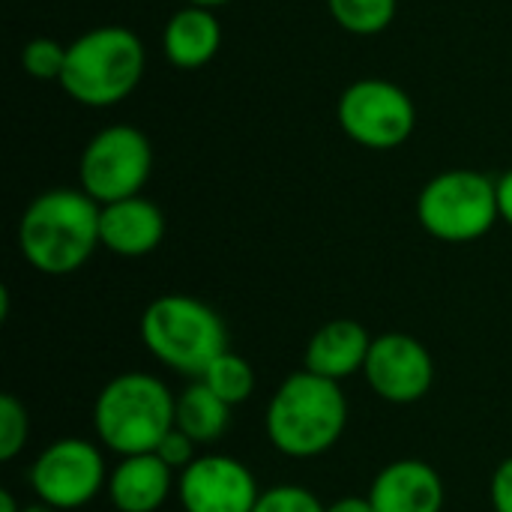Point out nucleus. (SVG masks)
<instances>
[{
    "label": "nucleus",
    "instance_id": "26",
    "mask_svg": "<svg viewBox=\"0 0 512 512\" xmlns=\"http://www.w3.org/2000/svg\"><path fill=\"white\" fill-rule=\"evenodd\" d=\"M327 512H375L372 507V501L369 498H342V501H336V504H330Z\"/></svg>",
    "mask_w": 512,
    "mask_h": 512
},
{
    "label": "nucleus",
    "instance_id": "15",
    "mask_svg": "<svg viewBox=\"0 0 512 512\" xmlns=\"http://www.w3.org/2000/svg\"><path fill=\"white\" fill-rule=\"evenodd\" d=\"M174 489V471L156 453L123 456L108 474V498L117 512H156Z\"/></svg>",
    "mask_w": 512,
    "mask_h": 512
},
{
    "label": "nucleus",
    "instance_id": "16",
    "mask_svg": "<svg viewBox=\"0 0 512 512\" xmlns=\"http://www.w3.org/2000/svg\"><path fill=\"white\" fill-rule=\"evenodd\" d=\"M222 48V24L213 9L183 6L177 9L162 30V51L171 66L195 72L207 66Z\"/></svg>",
    "mask_w": 512,
    "mask_h": 512
},
{
    "label": "nucleus",
    "instance_id": "6",
    "mask_svg": "<svg viewBox=\"0 0 512 512\" xmlns=\"http://www.w3.org/2000/svg\"><path fill=\"white\" fill-rule=\"evenodd\" d=\"M417 219L441 243H474L501 219L498 183L474 168L441 171L420 189Z\"/></svg>",
    "mask_w": 512,
    "mask_h": 512
},
{
    "label": "nucleus",
    "instance_id": "21",
    "mask_svg": "<svg viewBox=\"0 0 512 512\" xmlns=\"http://www.w3.org/2000/svg\"><path fill=\"white\" fill-rule=\"evenodd\" d=\"M27 438H30L27 408L12 393H3L0 396V459L12 462L27 447Z\"/></svg>",
    "mask_w": 512,
    "mask_h": 512
},
{
    "label": "nucleus",
    "instance_id": "27",
    "mask_svg": "<svg viewBox=\"0 0 512 512\" xmlns=\"http://www.w3.org/2000/svg\"><path fill=\"white\" fill-rule=\"evenodd\" d=\"M0 512H24L18 507V501H15V495H12L9 489L0 492Z\"/></svg>",
    "mask_w": 512,
    "mask_h": 512
},
{
    "label": "nucleus",
    "instance_id": "23",
    "mask_svg": "<svg viewBox=\"0 0 512 512\" xmlns=\"http://www.w3.org/2000/svg\"><path fill=\"white\" fill-rule=\"evenodd\" d=\"M195 447H198V444H195L186 432H180V429L174 426V429L162 438V444H159L153 453H156L171 471H186V468L198 459V456H195Z\"/></svg>",
    "mask_w": 512,
    "mask_h": 512
},
{
    "label": "nucleus",
    "instance_id": "22",
    "mask_svg": "<svg viewBox=\"0 0 512 512\" xmlns=\"http://www.w3.org/2000/svg\"><path fill=\"white\" fill-rule=\"evenodd\" d=\"M252 512H327V507L303 486H273L261 492Z\"/></svg>",
    "mask_w": 512,
    "mask_h": 512
},
{
    "label": "nucleus",
    "instance_id": "5",
    "mask_svg": "<svg viewBox=\"0 0 512 512\" xmlns=\"http://www.w3.org/2000/svg\"><path fill=\"white\" fill-rule=\"evenodd\" d=\"M144 348L168 369L201 378L228 351V330L213 306L189 294H162L141 315Z\"/></svg>",
    "mask_w": 512,
    "mask_h": 512
},
{
    "label": "nucleus",
    "instance_id": "1",
    "mask_svg": "<svg viewBox=\"0 0 512 512\" xmlns=\"http://www.w3.org/2000/svg\"><path fill=\"white\" fill-rule=\"evenodd\" d=\"M99 213L102 207L84 189H45L24 207L18 222V249L24 261L45 276L81 270L102 246Z\"/></svg>",
    "mask_w": 512,
    "mask_h": 512
},
{
    "label": "nucleus",
    "instance_id": "10",
    "mask_svg": "<svg viewBox=\"0 0 512 512\" xmlns=\"http://www.w3.org/2000/svg\"><path fill=\"white\" fill-rule=\"evenodd\" d=\"M363 375L378 399L390 405H414L426 399L435 384V360L420 339L408 333H384L372 339Z\"/></svg>",
    "mask_w": 512,
    "mask_h": 512
},
{
    "label": "nucleus",
    "instance_id": "14",
    "mask_svg": "<svg viewBox=\"0 0 512 512\" xmlns=\"http://www.w3.org/2000/svg\"><path fill=\"white\" fill-rule=\"evenodd\" d=\"M369 348H372V336L366 333V327H360L351 318H336L318 327L306 342L303 369L342 384L345 378L363 372Z\"/></svg>",
    "mask_w": 512,
    "mask_h": 512
},
{
    "label": "nucleus",
    "instance_id": "20",
    "mask_svg": "<svg viewBox=\"0 0 512 512\" xmlns=\"http://www.w3.org/2000/svg\"><path fill=\"white\" fill-rule=\"evenodd\" d=\"M66 54H69V45H63L51 36H36L21 48V66L36 81L60 84L63 69H66Z\"/></svg>",
    "mask_w": 512,
    "mask_h": 512
},
{
    "label": "nucleus",
    "instance_id": "25",
    "mask_svg": "<svg viewBox=\"0 0 512 512\" xmlns=\"http://www.w3.org/2000/svg\"><path fill=\"white\" fill-rule=\"evenodd\" d=\"M495 183H498V213L512 228V168L504 171Z\"/></svg>",
    "mask_w": 512,
    "mask_h": 512
},
{
    "label": "nucleus",
    "instance_id": "18",
    "mask_svg": "<svg viewBox=\"0 0 512 512\" xmlns=\"http://www.w3.org/2000/svg\"><path fill=\"white\" fill-rule=\"evenodd\" d=\"M204 381L222 402H228L231 408L234 405H243L252 393H255V369L249 360H243L240 354L234 351H225L219 354L207 369L204 375L198 378Z\"/></svg>",
    "mask_w": 512,
    "mask_h": 512
},
{
    "label": "nucleus",
    "instance_id": "11",
    "mask_svg": "<svg viewBox=\"0 0 512 512\" xmlns=\"http://www.w3.org/2000/svg\"><path fill=\"white\" fill-rule=\"evenodd\" d=\"M177 498L186 512H252L261 489L255 474L234 456H198L177 480Z\"/></svg>",
    "mask_w": 512,
    "mask_h": 512
},
{
    "label": "nucleus",
    "instance_id": "24",
    "mask_svg": "<svg viewBox=\"0 0 512 512\" xmlns=\"http://www.w3.org/2000/svg\"><path fill=\"white\" fill-rule=\"evenodd\" d=\"M489 498H492V510L495 512H512V456L495 468Z\"/></svg>",
    "mask_w": 512,
    "mask_h": 512
},
{
    "label": "nucleus",
    "instance_id": "3",
    "mask_svg": "<svg viewBox=\"0 0 512 512\" xmlns=\"http://www.w3.org/2000/svg\"><path fill=\"white\" fill-rule=\"evenodd\" d=\"M147 69V51L135 30L102 24L69 42L63 93L87 108H111L135 93Z\"/></svg>",
    "mask_w": 512,
    "mask_h": 512
},
{
    "label": "nucleus",
    "instance_id": "2",
    "mask_svg": "<svg viewBox=\"0 0 512 512\" xmlns=\"http://www.w3.org/2000/svg\"><path fill=\"white\" fill-rule=\"evenodd\" d=\"M264 426L282 456L315 459L339 444L348 426V399L336 381L300 369L276 387Z\"/></svg>",
    "mask_w": 512,
    "mask_h": 512
},
{
    "label": "nucleus",
    "instance_id": "17",
    "mask_svg": "<svg viewBox=\"0 0 512 512\" xmlns=\"http://www.w3.org/2000/svg\"><path fill=\"white\" fill-rule=\"evenodd\" d=\"M231 423V405L222 402L204 381H192L174 402V426L195 444H213Z\"/></svg>",
    "mask_w": 512,
    "mask_h": 512
},
{
    "label": "nucleus",
    "instance_id": "7",
    "mask_svg": "<svg viewBox=\"0 0 512 512\" xmlns=\"http://www.w3.org/2000/svg\"><path fill=\"white\" fill-rule=\"evenodd\" d=\"M153 174V144L129 123H111L99 129L81 150L78 189H84L99 207L132 195H141Z\"/></svg>",
    "mask_w": 512,
    "mask_h": 512
},
{
    "label": "nucleus",
    "instance_id": "9",
    "mask_svg": "<svg viewBox=\"0 0 512 512\" xmlns=\"http://www.w3.org/2000/svg\"><path fill=\"white\" fill-rule=\"evenodd\" d=\"M30 486L51 510L87 507L108 486L105 459L84 438H57L30 465Z\"/></svg>",
    "mask_w": 512,
    "mask_h": 512
},
{
    "label": "nucleus",
    "instance_id": "8",
    "mask_svg": "<svg viewBox=\"0 0 512 512\" xmlns=\"http://www.w3.org/2000/svg\"><path fill=\"white\" fill-rule=\"evenodd\" d=\"M339 129L366 150H396L417 129V105L405 87L387 78L351 81L336 102Z\"/></svg>",
    "mask_w": 512,
    "mask_h": 512
},
{
    "label": "nucleus",
    "instance_id": "12",
    "mask_svg": "<svg viewBox=\"0 0 512 512\" xmlns=\"http://www.w3.org/2000/svg\"><path fill=\"white\" fill-rule=\"evenodd\" d=\"M165 237V216L159 204L144 195H132L114 204H102L99 243L120 258H144L159 249Z\"/></svg>",
    "mask_w": 512,
    "mask_h": 512
},
{
    "label": "nucleus",
    "instance_id": "4",
    "mask_svg": "<svg viewBox=\"0 0 512 512\" xmlns=\"http://www.w3.org/2000/svg\"><path fill=\"white\" fill-rule=\"evenodd\" d=\"M177 396L147 372H123L111 378L93 405L96 438L123 456L153 453L174 429Z\"/></svg>",
    "mask_w": 512,
    "mask_h": 512
},
{
    "label": "nucleus",
    "instance_id": "19",
    "mask_svg": "<svg viewBox=\"0 0 512 512\" xmlns=\"http://www.w3.org/2000/svg\"><path fill=\"white\" fill-rule=\"evenodd\" d=\"M333 21L354 36L384 33L399 9V0H327Z\"/></svg>",
    "mask_w": 512,
    "mask_h": 512
},
{
    "label": "nucleus",
    "instance_id": "13",
    "mask_svg": "<svg viewBox=\"0 0 512 512\" xmlns=\"http://www.w3.org/2000/svg\"><path fill=\"white\" fill-rule=\"evenodd\" d=\"M366 498L375 512H441L444 480L429 462L399 459L378 471Z\"/></svg>",
    "mask_w": 512,
    "mask_h": 512
},
{
    "label": "nucleus",
    "instance_id": "29",
    "mask_svg": "<svg viewBox=\"0 0 512 512\" xmlns=\"http://www.w3.org/2000/svg\"><path fill=\"white\" fill-rule=\"evenodd\" d=\"M24 512H54L51 507H45V504H39V507H30V510H24Z\"/></svg>",
    "mask_w": 512,
    "mask_h": 512
},
{
    "label": "nucleus",
    "instance_id": "28",
    "mask_svg": "<svg viewBox=\"0 0 512 512\" xmlns=\"http://www.w3.org/2000/svg\"><path fill=\"white\" fill-rule=\"evenodd\" d=\"M186 6H201V9H222V6H228V3H234V0H183Z\"/></svg>",
    "mask_w": 512,
    "mask_h": 512
}]
</instances>
